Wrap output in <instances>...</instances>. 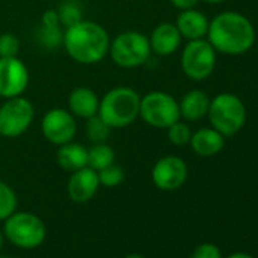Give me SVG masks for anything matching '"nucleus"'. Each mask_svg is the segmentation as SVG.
Listing matches in <instances>:
<instances>
[{
  "label": "nucleus",
  "mask_w": 258,
  "mask_h": 258,
  "mask_svg": "<svg viewBox=\"0 0 258 258\" xmlns=\"http://www.w3.org/2000/svg\"><path fill=\"white\" fill-rule=\"evenodd\" d=\"M41 25H46V26H61L56 10H47V11H44L43 17H41Z\"/></svg>",
  "instance_id": "c85d7f7f"
},
{
  "label": "nucleus",
  "mask_w": 258,
  "mask_h": 258,
  "mask_svg": "<svg viewBox=\"0 0 258 258\" xmlns=\"http://www.w3.org/2000/svg\"><path fill=\"white\" fill-rule=\"evenodd\" d=\"M207 40L219 53L231 56L243 55L255 43V28L246 16L235 11H225L210 22Z\"/></svg>",
  "instance_id": "f257e3e1"
},
{
  "label": "nucleus",
  "mask_w": 258,
  "mask_h": 258,
  "mask_svg": "<svg viewBox=\"0 0 258 258\" xmlns=\"http://www.w3.org/2000/svg\"><path fill=\"white\" fill-rule=\"evenodd\" d=\"M191 258H222L220 249L213 243H202L195 250Z\"/></svg>",
  "instance_id": "cd10ccee"
},
{
  "label": "nucleus",
  "mask_w": 258,
  "mask_h": 258,
  "mask_svg": "<svg viewBox=\"0 0 258 258\" xmlns=\"http://www.w3.org/2000/svg\"><path fill=\"white\" fill-rule=\"evenodd\" d=\"M204 2L211 4V5H216V4H222V2H225V0H204Z\"/></svg>",
  "instance_id": "473e14b6"
},
{
  "label": "nucleus",
  "mask_w": 258,
  "mask_h": 258,
  "mask_svg": "<svg viewBox=\"0 0 258 258\" xmlns=\"http://www.w3.org/2000/svg\"><path fill=\"white\" fill-rule=\"evenodd\" d=\"M191 129L187 123L178 120L173 124H170L167 127V139L172 145L175 146H185L190 143L191 139Z\"/></svg>",
  "instance_id": "393cba45"
},
{
  "label": "nucleus",
  "mask_w": 258,
  "mask_h": 258,
  "mask_svg": "<svg viewBox=\"0 0 258 258\" xmlns=\"http://www.w3.org/2000/svg\"><path fill=\"white\" fill-rule=\"evenodd\" d=\"M217 52L208 40H191L181 53V69L191 81H205L216 69Z\"/></svg>",
  "instance_id": "1a4fd4ad"
},
{
  "label": "nucleus",
  "mask_w": 258,
  "mask_h": 258,
  "mask_svg": "<svg viewBox=\"0 0 258 258\" xmlns=\"http://www.w3.org/2000/svg\"><path fill=\"white\" fill-rule=\"evenodd\" d=\"M41 133L47 142L55 146H61L75 139L78 123L69 109L52 108L41 118Z\"/></svg>",
  "instance_id": "9d476101"
},
{
  "label": "nucleus",
  "mask_w": 258,
  "mask_h": 258,
  "mask_svg": "<svg viewBox=\"0 0 258 258\" xmlns=\"http://www.w3.org/2000/svg\"><path fill=\"white\" fill-rule=\"evenodd\" d=\"M35 118L32 102L23 96L10 97L0 105V137L17 139L23 136Z\"/></svg>",
  "instance_id": "6e6552de"
},
{
  "label": "nucleus",
  "mask_w": 258,
  "mask_h": 258,
  "mask_svg": "<svg viewBox=\"0 0 258 258\" xmlns=\"http://www.w3.org/2000/svg\"><path fill=\"white\" fill-rule=\"evenodd\" d=\"M172 5L179 10V11H185V10H193L196 8V5L199 4V0H170Z\"/></svg>",
  "instance_id": "c756f323"
},
{
  "label": "nucleus",
  "mask_w": 258,
  "mask_h": 258,
  "mask_svg": "<svg viewBox=\"0 0 258 258\" xmlns=\"http://www.w3.org/2000/svg\"><path fill=\"white\" fill-rule=\"evenodd\" d=\"M140 97L131 87H114L99 100L97 114L111 129L127 127L140 115Z\"/></svg>",
  "instance_id": "7ed1b4c3"
},
{
  "label": "nucleus",
  "mask_w": 258,
  "mask_h": 258,
  "mask_svg": "<svg viewBox=\"0 0 258 258\" xmlns=\"http://www.w3.org/2000/svg\"><path fill=\"white\" fill-rule=\"evenodd\" d=\"M226 258H253V256L249 255V253H244V252H237V253H232V255H229Z\"/></svg>",
  "instance_id": "7c9ffc66"
},
{
  "label": "nucleus",
  "mask_w": 258,
  "mask_h": 258,
  "mask_svg": "<svg viewBox=\"0 0 258 258\" xmlns=\"http://www.w3.org/2000/svg\"><path fill=\"white\" fill-rule=\"evenodd\" d=\"M85 134L93 145L94 143H106V140L109 139V134H111V127L99 117V114H96V115L87 118Z\"/></svg>",
  "instance_id": "5701e85b"
},
{
  "label": "nucleus",
  "mask_w": 258,
  "mask_h": 258,
  "mask_svg": "<svg viewBox=\"0 0 258 258\" xmlns=\"http://www.w3.org/2000/svg\"><path fill=\"white\" fill-rule=\"evenodd\" d=\"M99 176L97 172L91 167H82L76 172H72L67 182V195L76 204H85L94 198L99 190Z\"/></svg>",
  "instance_id": "ddd939ff"
},
{
  "label": "nucleus",
  "mask_w": 258,
  "mask_h": 258,
  "mask_svg": "<svg viewBox=\"0 0 258 258\" xmlns=\"http://www.w3.org/2000/svg\"><path fill=\"white\" fill-rule=\"evenodd\" d=\"M211 127L223 137H232L246 123V106L234 93H220L214 96L208 108Z\"/></svg>",
  "instance_id": "20e7f679"
},
{
  "label": "nucleus",
  "mask_w": 258,
  "mask_h": 258,
  "mask_svg": "<svg viewBox=\"0 0 258 258\" xmlns=\"http://www.w3.org/2000/svg\"><path fill=\"white\" fill-rule=\"evenodd\" d=\"M97 176H99L100 185H103V187H117L124 179V170L120 166H117L115 163H112V164L103 167L102 170H99Z\"/></svg>",
  "instance_id": "a878e982"
},
{
  "label": "nucleus",
  "mask_w": 258,
  "mask_h": 258,
  "mask_svg": "<svg viewBox=\"0 0 258 258\" xmlns=\"http://www.w3.org/2000/svg\"><path fill=\"white\" fill-rule=\"evenodd\" d=\"M4 241H5V235H4V231H0V250H2Z\"/></svg>",
  "instance_id": "72a5a7b5"
},
{
  "label": "nucleus",
  "mask_w": 258,
  "mask_h": 258,
  "mask_svg": "<svg viewBox=\"0 0 258 258\" xmlns=\"http://www.w3.org/2000/svg\"><path fill=\"white\" fill-rule=\"evenodd\" d=\"M0 258H11V256H7V255H0Z\"/></svg>",
  "instance_id": "f704fd0d"
},
{
  "label": "nucleus",
  "mask_w": 258,
  "mask_h": 258,
  "mask_svg": "<svg viewBox=\"0 0 258 258\" xmlns=\"http://www.w3.org/2000/svg\"><path fill=\"white\" fill-rule=\"evenodd\" d=\"M124 258H145V256L140 255V253H129V255H126Z\"/></svg>",
  "instance_id": "2f4dec72"
},
{
  "label": "nucleus",
  "mask_w": 258,
  "mask_h": 258,
  "mask_svg": "<svg viewBox=\"0 0 258 258\" xmlns=\"http://www.w3.org/2000/svg\"><path fill=\"white\" fill-rule=\"evenodd\" d=\"M193 152L199 157H214L225 146V137L214 127H201L191 134L190 143Z\"/></svg>",
  "instance_id": "dca6fc26"
},
{
  "label": "nucleus",
  "mask_w": 258,
  "mask_h": 258,
  "mask_svg": "<svg viewBox=\"0 0 258 258\" xmlns=\"http://www.w3.org/2000/svg\"><path fill=\"white\" fill-rule=\"evenodd\" d=\"M99 96L88 87H78L69 96V111L79 118H90L99 111Z\"/></svg>",
  "instance_id": "f3484780"
},
{
  "label": "nucleus",
  "mask_w": 258,
  "mask_h": 258,
  "mask_svg": "<svg viewBox=\"0 0 258 258\" xmlns=\"http://www.w3.org/2000/svg\"><path fill=\"white\" fill-rule=\"evenodd\" d=\"M4 222L5 238L17 247L35 249L46 240V225L34 213L14 211Z\"/></svg>",
  "instance_id": "423d86ee"
},
{
  "label": "nucleus",
  "mask_w": 258,
  "mask_h": 258,
  "mask_svg": "<svg viewBox=\"0 0 258 258\" xmlns=\"http://www.w3.org/2000/svg\"><path fill=\"white\" fill-rule=\"evenodd\" d=\"M188 176V167L181 157L166 155L152 167V182L163 191H173L184 185Z\"/></svg>",
  "instance_id": "f8f14e48"
},
{
  "label": "nucleus",
  "mask_w": 258,
  "mask_h": 258,
  "mask_svg": "<svg viewBox=\"0 0 258 258\" xmlns=\"http://www.w3.org/2000/svg\"><path fill=\"white\" fill-rule=\"evenodd\" d=\"M64 31L62 26H46L40 25L37 29V41L47 50H56L62 46Z\"/></svg>",
  "instance_id": "4be33fe9"
},
{
  "label": "nucleus",
  "mask_w": 258,
  "mask_h": 258,
  "mask_svg": "<svg viewBox=\"0 0 258 258\" xmlns=\"http://www.w3.org/2000/svg\"><path fill=\"white\" fill-rule=\"evenodd\" d=\"M17 195L11 185L0 179V222L7 220L14 211H17Z\"/></svg>",
  "instance_id": "b1692460"
},
{
  "label": "nucleus",
  "mask_w": 258,
  "mask_h": 258,
  "mask_svg": "<svg viewBox=\"0 0 258 258\" xmlns=\"http://www.w3.org/2000/svg\"><path fill=\"white\" fill-rule=\"evenodd\" d=\"M181 41H182V37L176 25L170 22L160 23L158 26H155V29L149 35L151 50L152 53L160 55V56H169L175 53L179 49Z\"/></svg>",
  "instance_id": "4468645a"
},
{
  "label": "nucleus",
  "mask_w": 258,
  "mask_h": 258,
  "mask_svg": "<svg viewBox=\"0 0 258 258\" xmlns=\"http://www.w3.org/2000/svg\"><path fill=\"white\" fill-rule=\"evenodd\" d=\"M108 55L121 69H137L145 66L151 55L149 37L139 31H124L112 38Z\"/></svg>",
  "instance_id": "39448f33"
},
{
  "label": "nucleus",
  "mask_w": 258,
  "mask_h": 258,
  "mask_svg": "<svg viewBox=\"0 0 258 258\" xmlns=\"http://www.w3.org/2000/svg\"><path fill=\"white\" fill-rule=\"evenodd\" d=\"M115 163V152L106 143H94L88 149V167L99 172L103 167Z\"/></svg>",
  "instance_id": "aec40b11"
},
{
  "label": "nucleus",
  "mask_w": 258,
  "mask_h": 258,
  "mask_svg": "<svg viewBox=\"0 0 258 258\" xmlns=\"http://www.w3.org/2000/svg\"><path fill=\"white\" fill-rule=\"evenodd\" d=\"M56 161L59 167L67 172H76L82 167L88 166V149L76 142H69L66 145L58 146Z\"/></svg>",
  "instance_id": "6ab92c4d"
},
{
  "label": "nucleus",
  "mask_w": 258,
  "mask_h": 258,
  "mask_svg": "<svg viewBox=\"0 0 258 258\" xmlns=\"http://www.w3.org/2000/svg\"><path fill=\"white\" fill-rule=\"evenodd\" d=\"M210 102H211V97L202 90L195 88V90L187 91L182 96V99L178 102L181 117L185 118L187 121H198L204 118L208 114Z\"/></svg>",
  "instance_id": "a211bd4d"
},
{
  "label": "nucleus",
  "mask_w": 258,
  "mask_h": 258,
  "mask_svg": "<svg viewBox=\"0 0 258 258\" xmlns=\"http://www.w3.org/2000/svg\"><path fill=\"white\" fill-rule=\"evenodd\" d=\"M175 25H176L181 37L191 41V40H201V38L207 37L210 20L205 17L204 13L193 8V10L181 11Z\"/></svg>",
  "instance_id": "2eb2a0df"
},
{
  "label": "nucleus",
  "mask_w": 258,
  "mask_h": 258,
  "mask_svg": "<svg viewBox=\"0 0 258 258\" xmlns=\"http://www.w3.org/2000/svg\"><path fill=\"white\" fill-rule=\"evenodd\" d=\"M20 52V40L17 35L7 32L0 35V58L17 56Z\"/></svg>",
  "instance_id": "bb28decb"
},
{
  "label": "nucleus",
  "mask_w": 258,
  "mask_h": 258,
  "mask_svg": "<svg viewBox=\"0 0 258 258\" xmlns=\"http://www.w3.org/2000/svg\"><path fill=\"white\" fill-rule=\"evenodd\" d=\"M109 43L108 31L91 20H81L64 29L62 47L79 64L90 66L100 62L108 55Z\"/></svg>",
  "instance_id": "f03ea898"
},
{
  "label": "nucleus",
  "mask_w": 258,
  "mask_h": 258,
  "mask_svg": "<svg viewBox=\"0 0 258 258\" xmlns=\"http://www.w3.org/2000/svg\"><path fill=\"white\" fill-rule=\"evenodd\" d=\"M145 123L157 129H167L181 120L178 100L166 91H149L140 97V115Z\"/></svg>",
  "instance_id": "0eeeda50"
},
{
  "label": "nucleus",
  "mask_w": 258,
  "mask_h": 258,
  "mask_svg": "<svg viewBox=\"0 0 258 258\" xmlns=\"http://www.w3.org/2000/svg\"><path fill=\"white\" fill-rule=\"evenodd\" d=\"M56 13L59 17V23L64 29L84 20V10L79 0H62L56 8Z\"/></svg>",
  "instance_id": "412c9836"
},
{
  "label": "nucleus",
  "mask_w": 258,
  "mask_h": 258,
  "mask_svg": "<svg viewBox=\"0 0 258 258\" xmlns=\"http://www.w3.org/2000/svg\"><path fill=\"white\" fill-rule=\"evenodd\" d=\"M29 85V70L19 56L0 58V96L4 99L23 96Z\"/></svg>",
  "instance_id": "9b49d317"
}]
</instances>
